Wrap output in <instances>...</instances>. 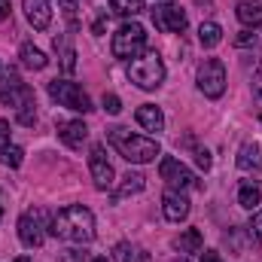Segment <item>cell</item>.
I'll use <instances>...</instances> for the list:
<instances>
[{"label": "cell", "instance_id": "6da1fadb", "mask_svg": "<svg viewBox=\"0 0 262 262\" xmlns=\"http://www.w3.org/2000/svg\"><path fill=\"white\" fill-rule=\"evenodd\" d=\"M49 232L61 241H70V244H89V241H95V213L82 204L61 207L52 216Z\"/></svg>", "mask_w": 262, "mask_h": 262}, {"label": "cell", "instance_id": "7a4b0ae2", "mask_svg": "<svg viewBox=\"0 0 262 262\" xmlns=\"http://www.w3.org/2000/svg\"><path fill=\"white\" fill-rule=\"evenodd\" d=\"M107 140H110V146L125 162H131V165H149V162H156V156H162V146L152 137H140V134H134L131 128H122V125L107 131Z\"/></svg>", "mask_w": 262, "mask_h": 262}, {"label": "cell", "instance_id": "3957f363", "mask_svg": "<svg viewBox=\"0 0 262 262\" xmlns=\"http://www.w3.org/2000/svg\"><path fill=\"white\" fill-rule=\"evenodd\" d=\"M128 79L143 89V92H156L162 82H165V64H162V55L156 49H143L137 58L128 61Z\"/></svg>", "mask_w": 262, "mask_h": 262}, {"label": "cell", "instance_id": "277c9868", "mask_svg": "<svg viewBox=\"0 0 262 262\" xmlns=\"http://www.w3.org/2000/svg\"><path fill=\"white\" fill-rule=\"evenodd\" d=\"M143 49H146V31H143V25L125 21V25L113 34V55H116V58L131 61V58H137Z\"/></svg>", "mask_w": 262, "mask_h": 262}, {"label": "cell", "instance_id": "5b68a950", "mask_svg": "<svg viewBox=\"0 0 262 262\" xmlns=\"http://www.w3.org/2000/svg\"><path fill=\"white\" fill-rule=\"evenodd\" d=\"M198 92L204 95V98H210V101H216V98H223V92H226V64L220 61V58H204L201 64H198Z\"/></svg>", "mask_w": 262, "mask_h": 262}, {"label": "cell", "instance_id": "8992f818", "mask_svg": "<svg viewBox=\"0 0 262 262\" xmlns=\"http://www.w3.org/2000/svg\"><path fill=\"white\" fill-rule=\"evenodd\" d=\"M49 95H52V101H58L67 110H76V113H92L95 110L92 98L76 82H70V79H52L49 82Z\"/></svg>", "mask_w": 262, "mask_h": 262}, {"label": "cell", "instance_id": "52a82bcc", "mask_svg": "<svg viewBox=\"0 0 262 262\" xmlns=\"http://www.w3.org/2000/svg\"><path fill=\"white\" fill-rule=\"evenodd\" d=\"M46 220H49V213H46L43 207L25 210V213L18 216V238H21L25 247H40V244L46 241V229H49Z\"/></svg>", "mask_w": 262, "mask_h": 262}, {"label": "cell", "instance_id": "ba28073f", "mask_svg": "<svg viewBox=\"0 0 262 262\" xmlns=\"http://www.w3.org/2000/svg\"><path fill=\"white\" fill-rule=\"evenodd\" d=\"M31 101H34V92L21 82V76H18L15 70L0 73V104L18 110V107H25V104H31Z\"/></svg>", "mask_w": 262, "mask_h": 262}, {"label": "cell", "instance_id": "9c48e42d", "mask_svg": "<svg viewBox=\"0 0 262 262\" xmlns=\"http://www.w3.org/2000/svg\"><path fill=\"white\" fill-rule=\"evenodd\" d=\"M89 171H92V180H95V186H98L101 192L113 189V183H116V171H113V165L107 162L104 143H95V146H92V152H89Z\"/></svg>", "mask_w": 262, "mask_h": 262}, {"label": "cell", "instance_id": "30bf717a", "mask_svg": "<svg viewBox=\"0 0 262 262\" xmlns=\"http://www.w3.org/2000/svg\"><path fill=\"white\" fill-rule=\"evenodd\" d=\"M159 174H162V180L171 186V189H189V186H195V174L180 162V159H174V156H165L162 162H159Z\"/></svg>", "mask_w": 262, "mask_h": 262}, {"label": "cell", "instance_id": "8fae6325", "mask_svg": "<svg viewBox=\"0 0 262 262\" xmlns=\"http://www.w3.org/2000/svg\"><path fill=\"white\" fill-rule=\"evenodd\" d=\"M152 25L159 31H165V34H183L186 25H189V18H186V12L180 6L162 3V6H152Z\"/></svg>", "mask_w": 262, "mask_h": 262}, {"label": "cell", "instance_id": "7c38bea8", "mask_svg": "<svg viewBox=\"0 0 262 262\" xmlns=\"http://www.w3.org/2000/svg\"><path fill=\"white\" fill-rule=\"evenodd\" d=\"M162 213L168 223H183L189 216V198L183 195L180 189H168L162 195Z\"/></svg>", "mask_w": 262, "mask_h": 262}, {"label": "cell", "instance_id": "4fadbf2b", "mask_svg": "<svg viewBox=\"0 0 262 262\" xmlns=\"http://www.w3.org/2000/svg\"><path fill=\"white\" fill-rule=\"evenodd\" d=\"M55 131H58V137L64 140L70 149H82V143L89 140V128H85L82 119H61L55 125Z\"/></svg>", "mask_w": 262, "mask_h": 262}, {"label": "cell", "instance_id": "5bb4252c", "mask_svg": "<svg viewBox=\"0 0 262 262\" xmlns=\"http://www.w3.org/2000/svg\"><path fill=\"white\" fill-rule=\"evenodd\" d=\"M21 6H25V15H28V21H31L34 31H46L49 28V21H52L49 0H21Z\"/></svg>", "mask_w": 262, "mask_h": 262}, {"label": "cell", "instance_id": "9a60e30c", "mask_svg": "<svg viewBox=\"0 0 262 262\" xmlns=\"http://www.w3.org/2000/svg\"><path fill=\"white\" fill-rule=\"evenodd\" d=\"M235 15L244 28H262V0H241Z\"/></svg>", "mask_w": 262, "mask_h": 262}, {"label": "cell", "instance_id": "2e32d148", "mask_svg": "<svg viewBox=\"0 0 262 262\" xmlns=\"http://www.w3.org/2000/svg\"><path fill=\"white\" fill-rule=\"evenodd\" d=\"M134 116H137V125L146 128V131H156V134H159V131L165 128V116H162V110H159L156 104H143V107H137Z\"/></svg>", "mask_w": 262, "mask_h": 262}, {"label": "cell", "instance_id": "e0dca14e", "mask_svg": "<svg viewBox=\"0 0 262 262\" xmlns=\"http://www.w3.org/2000/svg\"><path fill=\"white\" fill-rule=\"evenodd\" d=\"M238 168L241 171H262V149L259 143H241L238 149Z\"/></svg>", "mask_w": 262, "mask_h": 262}, {"label": "cell", "instance_id": "ac0fdd59", "mask_svg": "<svg viewBox=\"0 0 262 262\" xmlns=\"http://www.w3.org/2000/svg\"><path fill=\"white\" fill-rule=\"evenodd\" d=\"M52 46H55V52H58V58H61V70H64V73H73V70H76V52H73V46H70V34L55 37Z\"/></svg>", "mask_w": 262, "mask_h": 262}, {"label": "cell", "instance_id": "d6986e66", "mask_svg": "<svg viewBox=\"0 0 262 262\" xmlns=\"http://www.w3.org/2000/svg\"><path fill=\"white\" fill-rule=\"evenodd\" d=\"M18 58H21V64L31 67V70H43V67L49 64V58L43 55V49H37L34 43H21V49H18Z\"/></svg>", "mask_w": 262, "mask_h": 262}, {"label": "cell", "instance_id": "ffe728a7", "mask_svg": "<svg viewBox=\"0 0 262 262\" xmlns=\"http://www.w3.org/2000/svg\"><path fill=\"white\" fill-rule=\"evenodd\" d=\"M198 43H201L204 49L220 46V43H223V28H220L216 21H201V28H198Z\"/></svg>", "mask_w": 262, "mask_h": 262}, {"label": "cell", "instance_id": "44dd1931", "mask_svg": "<svg viewBox=\"0 0 262 262\" xmlns=\"http://www.w3.org/2000/svg\"><path fill=\"white\" fill-rule=\"evenodd\" d=\"M259 201H262L259 183H253V180H244V183H241V189H238V204H241V207H247V210H253Z\"/></svg>", "mask_w": 262, "mask_h": 262}, {"label": "cell", "instance_id": "7402d4cb", "mask_svg": "<svg viewBox=\"0 0 262 262\" xmlns=\"http://www.w3.org/2000/svg\"><path fill=\"white\" fill-rule=\"evenodd\" d=\"M201 244H204V238H201V232H198V229H186V232L174 241V247H177L180 253H198V250H201Z\"/></svg>", "mask_w": 262, "mask_h": 262}, {"label": "cell", "instance_id": "603a6c76", "mask_svg": "<svg viewBox=\"0 0 262 262\" xmlns=\"http://www.w3.org/2000/svg\"><path fill=\"white\" fill-rule=\"evenodd\" d=\"M143 186H146V177H143L140 171H128V174L122 177V186H119V192H116V198L134 195V192H140Z\"/></svg>", "mask_w": 262, "mask_h": 262}, {"label": "cell", "instance_id": "cb8c5ba5", "mask_svg": "<svg viewBox=\"0 0 262 262\" xmlns=\"http://www.w3.org/2000/svg\"><path fill=\"white\" fill-rule=\"evenodd\" d=\"M110 9L122 18H134L143 9V0H110Z\"/></svg>", "mask_w": 262, "mask_h": 262}, {"label": "cell", "instance_id": "d4e9b609", "mask_svg": "<svg viewBox=\"0 0 262 262\" xmlns=\"http://www.w3.org/2000/svg\"><path fill=\"white\" fill-rule=\"evenodd\" d=\"M0 162H3L6 168H18V165L25 162V149H21V146H15V143H9V146L0 152Z\"/></svg>", "mask_w": 262, "mask_h": 262}, {"label": "cell", "instance_id": "484cf974", "mask_svg": "<svg viewBox=\"0 0 262 262\" xmlns=\"http://www.w3.org/2000/svg\"><path fill=\"white\" fill-rule=\"evenodd\" d=\"M58 9H61V15L67 18V25H70V34L79 28V21H76V0H58Z\"/></svg>", "mask_w": 262, "mask_h": 262}, {"label": "cell", "instance_id": "4316f807", "mask_svg": "<svg viewBox=\"0 0 262 262\" xmlns=\"http://www.w3.org/2000/svg\"><path fill=\"white\" fill-rule=\"evenodd\" d=\"M113 259L116 262H137V250L131 247L128 241H119V244L113 247Z\"/></svg>", "mask_w": 262, "mask_h": 262}, {"label": "cell", "instance_id": "83f0119b", "mask_svg": "<svg viewBox=\"0 0 262 262\" xmlns=\"http://www.w3.org/2000/svg\"><path fill=\"white\" fill-rule=\"evenodd\" d=\"M247 229H250V238H253V241H262V207L253 213V220H250Z\"/></svg>", "mask_w": 262, "mask_h": 262}, {"label": "cell", "instance_id": "f1b7e54d", "mask_svg": "<svg viewBox=\"0 0 262 262\" xmlns=\"http://www.w3.org/2000/svg\"><path fill=\"white\" fill-rule=\"evenodd\" d=\"M104 110H107L110 116L122 113V101H119V95H104Z\"/></svg>", "mask_w": 262, "mask_h": 262}, {"label": "cell", "instance_id": "f546056e", "mask_svg": "<svg viewBox=\"0 0 262 262\" xmlns=\"http://www.w3.org/2000/svg\"><path fill=\"white\" fill-rule=\"evenodd\" d=\"M250 43H256V34L247 28V31H241L238 37H235V46H250Z\"/></svg>", "mask_w": 262, "mask_h": 262}, {"label": "cell", "instance_id": "4dcf8cb0", "mask_svg": "<svg viewBox=\"0 0 262 262\" xmlns=\"http://www.w3.org/2000/svg\"><path fill=\"white\" fill-rule=\"evenodd\" d=\"M253 95L262 98V58H259V64H256V70H253Z\"/></svg>", "mask_w": 262, "mask_h": 262}, {"label": "cell", "instance_id": "1f68e13d", "mask_svg": "<svg viewBox=\"0 0 262 262\" xmlns=\"http://www.w3.org/2000/svg\"><path fill=\"white\" fill-rule=\"evenodd\" d=\"M195 162H198V168H204V171H207L213 159H210V152H207V149H195Z\"/></svg>", "mask_w": 262, "mask_h": 262}, {"label": "cell", "instance_id": "d6a6232c", "mask_svg": "<svg viewBox=\"0 0 262 262\" xmlns=\"http://www.w3.org/2000/svg\"><path fill=\"white\" fill-rule=\"evenodd\" d=\"M6 146H9V122L0 119V152H3Z\"/></svg>", "mask_w": 262, "mask_h": 262}, {"label": "cell", "instance_id": "836d02e7", "mask_svg": "<svg viewBox=\"0 0 262 262\" xmlns=\"http://www.w3.org/2000/svg\"><path fill=\"white\" fill-rule=\"evenodd\" d=\"M201 262H223V256H220L216 250H204V253H201Z\"/></svg>", "mask_w": 262, "mask_h": 262}, {"label": "cell", "instance_id": "e575fe53", "mask_svg": "<svg viewBox=\"0 0 262 262\" xmlns=\"http://www.w3.org/2000/svg\"><path fill=\"white\" fill-rule=\"evenodd\" d=\"M9 9H12V6H9V0H0V25L9 18Z\"/></svg>", "mask_w": 262, "mask_h": 262}, {"label": "cell", "instance_id": "d590c367", "mask_svg": "<svg viewBox=\"0 0 262 262\" xmlns=\"http://www.w3.org/2000/svg\"><path fill=\"white\" fill-rule=\"evenodd\" d=\"M92 31H95V34H104V12H101V15L95 18V25H92Z\"/></svg>", "mask_w": 262, "mask_h": 262}, {"label": "cell", "instance_id": "8d00e7d4", "mask_svg": "<svg viewBox=\"0 0 262 262\" xmlns=\"http://www.w3.org/2000/svg\"><path fill=\"white\" fill-rule=\"evenodd\" d=\"M89 262H110L107 256H95V259H89Z\"/></svg>", "mask_w": 262, "mask_h": 262}, {"label": "cell", "instance_id": "74e56055", "mask_svg": "<svg viewBox=\"0 0 262 262\" xmlns=\"http://www.w3.org/2000/svg\"><path fill=\"white\" fill-rule=\"evenodd\" d=\"M162 3H171V0H152V6H162Z\"/></svg>", "mask_w": 262, "mask_h": 262}, {"label": "cell", "instance_id": "f35d334b", "mask_svg": "<svg viewBox=\"0 0 262 262\" xmlns=\"http://www.w3.org/2000/svg\"><path fill=\"white\" fill-rule=\"evenodd\" d=\"M15 262H31V259H28V256H18V259H15Z\"/></svg>", "mask_w": 262, "mask_h": 262}, {"label": "cell", "instance_id": "ab89813d", "mask_svg": "<svg viewBox=\"0 0 262 262\" xmlns=\"http://www.w3.org/2000/svg\"><path fill=\"white\" fill-rule=\"evenodd\" d=\"M177 262H189V259H183V256H180V259H177Z\"/></svg>", "mask_w": 262, "mask_h": 262}, {"label": "cell", "instance_id": "60d3db41", "mask_svg": "<svg viewBox=\"0 0 262 262\" xmlns=\"http://www.w3.org/2000/svg\"><path fill=\"white\" fill-rule=\"evenodd\" d=\"M259 122H262V113H259Z\"/></svg>", "mask_w": 262, "mask_h": 262}, {"label": "cell", "instance_id": "b9f144b4", "mask_svg": "<svg viewBox=\"0 0 262 262\" xmlns=\"http://www.w3.org/2000/svg\"><path fill=\"white\" fill-rule=\"evenodd\" d=\"M0 216H3V210H0Z\"/></svg>", "mask_w": 262, "mask_h": 262}]
</instances>
